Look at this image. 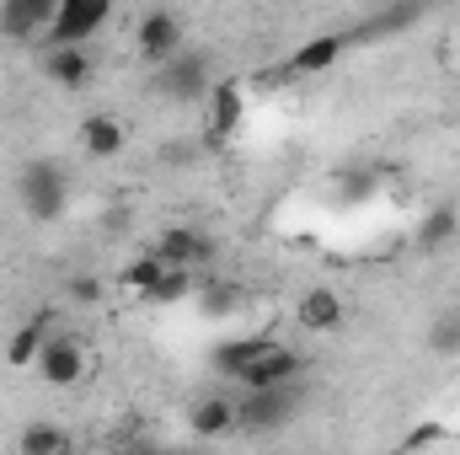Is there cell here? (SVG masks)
I'll return each mask as SVG.
<instances>
[{
	"mask_svg": "<svg viewBox=\"0 0 460 455\" xmlns=\"http://www.w3.org/2000/svg\"><path fill=\"white\" fill-rule=\"evenodd\" d=\"M16 199H22L27 220H38V226L59 220V215H65V204H70V177H65V166H59V161H49V156L27 161V166L16 172Z\"/></svg>",
	"mask_w": 460,
	"mask_h": 455,
	"instance_id": "6da1fadb",
	"label": "cell"
},
{
	"mask_svg": "<svg viewBox=\"0 0 460 455\" xmlns=\"http://www.w3.org/2000/svg\"><path fill=\"white\" fill-rule=\"evenodd\" d=\"M150 92H155L161 103H177V108L209 103V92H215L209 54H204V49H182L177 59H166L161 70H150Z\"/></svg>",
	"mask_w": 460,
	"mask_h": 455,
	"instance_id": "7a4b0ae2",
	"label": "cell"
},
{
	"mask_svg": "<svg viewBox=\"0 0 460 455\" xmlns=\"http://www.w3.org/2000/svg\"><path fill=\"white\" fill-rule=\"evenodd\" d=\"M295 413H300V386L241 391V397H235V434H279Z\"/></svg>",
	"mask_w": 460,
	"mask_h": 455,
	"instance_id": "3957f363",
	"label": "cell"
},
{
	"mask_svg": "<svg viewBox=\"0 0 460 455\" xmlns=\"http://www.w3.org/2000/svg\"><path fill=\"white\" fill-rule=\"evenodd\" d=\"M108 16H113L108 0H59L54 27L43 32V43H49V49H86V43L108 27Z\"/></svg>",
	"mask_w": 460,
	"mask_h": 455,
	"instance_id": "277c9868",
	"label": "cell"
},
{
	"mask_svg": "<svg viewBox=\"0 0 460 455\" xmlns=\"http://www.w3.org/2000/svg\"><path fill=\"white\" fill-rule=\"evenodd\" d=\"M134 43H139V59L150 70H161L166 59H177L188 49V27H182L177 11H145L139 27H134Z\"/></svg>",
	"mask_w": 460,
	"mask_h": 455,
	"instance_id": "5b68a950",
	"label": "cell"
},
{
	"mask_svg": "<svg viewBox=\"0 0 460 455\" xmlns=\"http://www.w3.org/2000/svg\"><path fill=\"white\" fill-rule=\"evenodd\" d=\"M150 252H155L166 268H188V273H193V268L215 263V252H220V246H215V236H209L204 226H166L161 236H155V246H150Z\"/></svg>",
	"mask_w": 460,
	"mask_h": 455,
	"instance_id": "8992f818",
	"label": "cell"
},
{
	"mask_svg": "<svg viewBox=\"0 0 460 455\" xmlns=\"http://www.w3.org/2000/svg\"><path fill=\"white\" fill-rule=\"evenodd\" d=\"M300 375H305V359H300L289 343H279V348H268L252 370H241L235 386H241V391H279V386H300Z\"/></svg>",
	"mask_w": 460,
	"mask_h": 455,
	"instance_id": "52a82bcc",
	"label": "cell"
},
{
	"mask_svg": "<svg viewBox=\"0 0 460 455\" xmlns=\"http://www.w3.org/2000/svg\"><path fill=\"white\" fill-rule=\"evenodd\" d=\"M54 0H0V38L11 43H32L54 27Z\"/></svg>",
	"mask_w": 460,
	"mask_h": 455,
	"instance_id": "ba28073f",
	"label": "cell"
},
{
	"mask_svg": "<svg viewBox=\"0 0 460 455\" xmlns=\"http://www.w3.org/2000/svg\"><path fill=\"white\" fill-rule=\"evenodd\" d=\"M38 375H43L49 386H75V380L86 375L81 338H70V333H54V338L43 343V353H38Z\"/></svg>",
	"mask_w": 460,
	"mask_h": 455,
	"instance_id": "9c48e42d",
	"label": "cell"
},
{
	"mask_svg": "<svg viewBox=\"0 0 460 455\" xmlns=\"http://www.w3.org/2000/svg\"><path fill=\"white\" fill-rule=\"evenodd\" d=\"M423 16H429L423 5H380V11H369V16H358V22L348 27V43H375V38H396V32L418 27Z\"/></svg>",
	"mask_w": 460,
	"mask_h": 455,
	"instance_id": "30bf717a",
	"label": "cell"
},
{
	"mask_svg": "<svg viewBox=\"0 0 460 455\" xmlns=\"http://www.w3.org/2000/svg\"><path fill=\"white\" fill-rule=\"evenodd\" d=\"M235 129H241V86H235V81H215V92H209V123H204V145L220 150V145H230Z\"/></svg>",
	"mask_w": 460,
	"mask_h": 455,
	"instance_id": "8fae6325",
	"label": "cell"
},
{
	"mask_svg": "<svg viewBox=\"0 0 460 455\" xmlns=\"http://www.w3.org/2000/svg\"><path fill=\"white\" fill-rule=\"evenodd\" d=\"M295 322H300L305 333H316V338L338 333V327H343V295H338V290H327V284L305 290V295H300V306H295Z\"/></svg>",
	"mask_w": 460,
	"mask_h": 455,
	"instance_id": "7c38bea8",
	"label": "cell"
},
{
	"mask_svg": "<svg viewBox=\"0 0 460 455\" xmlns=\"http://www.w3.org/2000/svg\"><path fill=\"white\" fill-rule=\"evenodd\" d=\"M188 429H193V440H226V434H235V397H226V391L199 397L188 407Z\"/></svg>",
	"mask_w": 460,
	"mask_h": 455,
	"instance_id": "4fadbf2b",
	"label": "cell"
},
{
	"mask_svg": "<svg viewBox=\"0 0 460 455\" xmlns=\"http://www.w3.org/2000/svg\"><path fill=\"white\" fill-rule=\"evenodd\" d=\"M348 49V32H316V38H305L289 59H284V70L289 76H322V70H332L338 59H343Z\"/></svg>",
	"mask_w": 460,
	"mask_h": 455,
	"instance_id": "5bb4252c",
	"label": "cell"
},
{
	"mask_svg": "<svg viewBox=\"0 0 460 455\" xmlns=\"http://www.w3.org/2000/svg\"><path fill=\"white\" fill-rule=\"evenodd\" d=\"M268 348H279V338H273V333H246V338L220 343V348L209 353V364H215L220 375H230V380H235V375H241V370H252Z\"/></svg>",
	"mask_w": 460,
	"mask_h": 455,
	"instance_id": "9a60e30c",
	"label": "cell"
},
{
	"mask_svg": "<svg viewBox=\"0 0 460 455\" xmlns=\"http://www.w3.org/2000/svg\"><path fill=\"white\" fill-rule=\"evenodd\" d=\"M81 145H86L92 161H113L118 150L128 145V129H123L113 113H92L86 123H81Z\"/></svg>",
	"mask_w": 460,
	"mask_h": 455,
	"instance_id": "2e32d148",
	"label": "cell"
},
{
	"mask_svg": "<svg viewBox=\"0 0 460 455\" xmlns=\"http://www.w3.org/2000/svg\"><path fill=\"white\" fill-rule=\"evenodd\" d=\"M43 70H49L54 86L86 92V81H92V54H86V49H49V54H43Z\"/></svg>",
	"mask_w": 460,
	"mask_h": 455,
	"instance_id": "e0dca14e",
	"label": "cell"
},
{
	"mask_svg": "<svg viewBox=\"0 0 460 455\" xmlns=\"http://www.w3.org/2000/svg\"><path fill=\"white\" fill-rule=\"evenodd\" d=\"M54 338V317L49 311H38L32 322H22L16 333H11V343H5V364H38V353H43V343Z\"/></svg>",
	"mask_w": 460,
	"mask_h": 455,
	"instance_id": "ac0fdd59",
	"label": "cell"
},
{
	"mask_svg": "<svg viewBox=\"0 0 460 455\" xmlns=\"http://www.w3.org/2000/svg\"><path fill=\"white\" fill-rule=\"evenodd\" d=\"M456 230H460V210L456 204H439V210H429V215L418 220L412 246H418V252H439L445 241H456Z\"/></svg>",
	"mask_w": 460,
	"mask_h": 455,
	"instance_id": "d6986e66",
	"label": "cell"
},
{
	"mask_svg": "<svg viewBox=\"0 0 460 455\" xmlns=\"http://www.w3.org/2000/svg\"><path fill=\"white\" fill-rule=\"evenodd\" d=\"M75 451L70 445V434L59 429V424H49V418H32L22 434H16V455H65Z\"/></svg>",
	"mask_w": 460,
	"mask_h": 455,
	"instance_id": "ffe728a7",
	"label": "cell"
},
{
	"mask_svg": "<svg viewBox=\"0 0 460 455\" xmlns=\"http://www.w3.org/2000/svg\"><path fill=\"white\" fill-rule=\"evenodd\" d=\"M429 353H439V359H460V306L439 311V317L429 322Z\"/></svg>",
	"mask_w": 460,
	"mask_h": 455,
	"instance_id": "44dd1931",
	"label": "cell"
},
{
	"mask_svg": "<svg viewBox=\"0 0 460 455\" xmlns=\"http://www.w3.org/2000/svg\"><path fill=\"white\" fill-rule=\"evenodd\" d=\"M193 290H199V284H193V273H188V268H166V273H161V284H155L145 300H150V306H177V300H188Z\"/></svg>",
	"mask_w": 460,
	"mask_h": 455,
	"instance_id": "7402d4cb",
	"label": "cell"
},
{
	"mask_svg": "<svg viewBox=\"0 0 460 455\" xmlns=\"http://www.w3.org/2000/svg\"><path fill=\"white\" fill-rule=\"evenodd\" d=\"M161 273H166V263H161L155 252H145V257H134V263L123 268V284H128L134 295H150V290L161 284Z\"/></svg>",
	"mask_w": 460,
	"mask_h": 455,
	"instance_id": "603a6c76",
	"label": "cell"
},
{
	"mask_svg": "<svg viewBox=\"0 0 460 455\" xmlns=\"http://www.w3.org/2000/svg\"><path fill=\"white\" fill-rule=\"evenodd\" d=\"M375 183H380V177H375L369 166H348L343 177H338V193L353 204V199H369V193H375Z\"/></svg>",
	"mask_w": 460,
	"mask_h": 455,
	"instance_id": "cb8c5ba5",
	"label": "cell"
},
{
	"mask_svg": "<svg viewBox=\"0 0 460 455\" xmlns=\"http://www.w3.org/2000/svg\"><path fill=\"white\" fill-rule=\"evenodd\" d=\"M445 434H450V429H445V424H434V418H429V424H418V429H412V434H407V440H402V455H418V451H429V445H439V440H445Z\"/></svg>",
	"mask_w": 460,
	"mask_h": 455,
	"instance_id": "d4e9b609",
	"label": "cell"
},
{
	"mask_svg": "<svg viewBox=\"0 0 460 455\" xmlns=\"http://www.w3.org/2000/svg\"><path fill=\"white\" fill-rule=\"evenodd\" d=\"M241 306V284H215V290H204V311L209 317H226Z\"/></svg>",
	"mask_w": 460,
	"mask_h": 455,
	"instance_id": "484cf974",
	"label": "cell"
},
{
	"mask_svg": "<svg viewBox=\"0 0 460 455\" xmlns=\"http://www.w3.org/2000/svg\"><path fill=\"white\" fill-rule=\"evenodd\" d=\"M70 300L97 306V300H102V284H97V279H70Z\"/></svg>",
	"mask_w": 460,
	"mask_h": 455,
	"instance_id": "4316f807",
	"label": "cell"
},
{
	"mask_svg": "<svg viewBox=\"0 0 460 455\" xmlns=\"http://www.w3.org/2000/svg\"><path fill=\"white\" fill-rule=\"evenodd\" d=\"M123 455H166V451H161V445H150V440H134Z\"/></svg>",
	"mask_w": 460,
	"mask_h": 455,
	"instance_id": "83f0119b",
	"label": "cell"
},
{
	"mask_svg": "<svg viewBox=\"0 0 460 455\" xmlns=\"http://www.w3.org/2000/svg\"><path fill=\"white\" fill-rule=\"evenodd\" d=\"M166 455H204V451H166Z\"/></svg>",
	"mask_w": 460,
	"mask_h": 455,
	"instance_id": "f1b7e54d",
	"label": "cell"
}]
</instances>
